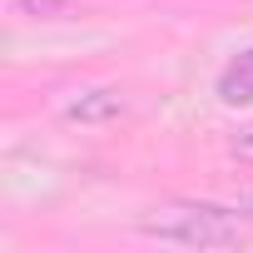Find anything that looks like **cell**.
I'll list each match as a JSON object with an SVG mask.
<instances>
[{
  "label": "cell",
  "instance_id": "cell-3",
  "mask_svg": "<svg viewBox=\"0 0 253 253\" xmlns=\"http://www.w3.org/2000/svg\"><path fill=\"white\" fill-rule=\"evenodd\" d=\"M114 114H124V94H119V89H94V94H80V99L70 104V119H84V124L114 119Z\"/></svg>",
  "mask_w": 253,
  "mask_h": 253
},
{
  "label": "cell",
  "instance_id": "cell-1",
  "mask_svg": "<svg viewBox=\"0 0 253 253\" xmlns=\"http://www.w3.org/2000/svg\"><path fill=\"white\" fill-rule=\"evenodd\" d=\"M149 233L159 238H174V243H199V248H228L243 238V228L223 213V209H209V204H184V209H159L154 218H144Z\"/></svg>",
  "mask_w": 253,
  "mask_h": 253
},
{
  "label": "cell",
  "instance_id": "cell-4",
  "mask_svg": "<svg viewBox=\"0 0 253 253\" xmlns=\"http://www.w3.org/2000/svg\"><path fill=\"white\" fill-rule=\"evenodd\" d=\"M20 10H35V15H55V10H65V0H20Z\"/></svg>",
  "mask_w": 253,
  "mask_h": 253
},
{
  "label": "cell",
  "instance_id": "cell-2",
  "mask_svg": "<svg viewBox=\"0 0 253 253\" xmlns=\"http://www.w3.org/2000/svg\"><path fill=\"white\" fill-rule=\"evenodd\" d=\"M218 99H223V104H248V99H253V50H243V55L223 70Z\"/></svg>",
  "mask_w": 253,
  "mask_h": 253
}]
</instances>
